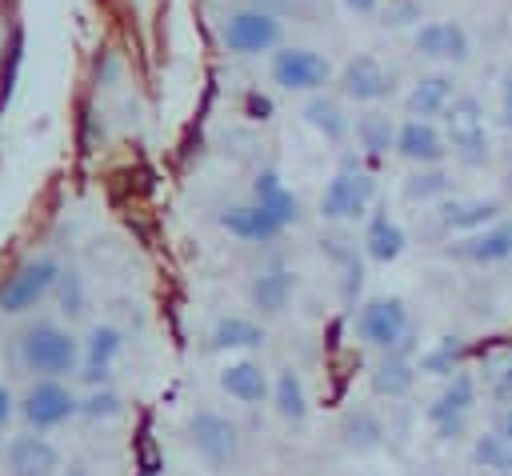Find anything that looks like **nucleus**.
Returning <instances> with one entry per match:
<instances>
[{
  "label": "nucleus",
  "mask_w": 512,
  "mask_h": 476,
  "mask_svg": "<svg viewBox=\"0 0 512 476\" xmlns=\"http://www.w3.org/2000/svg\"><path fill=\"white\" fill-rule=\"evenodd\" d=\"M80 340L56 324V320H36L20 332V364L32 372V376H72L80 372Z\"/></svg>",
  "instance_id": "nucleus-1"
},
{
  "label": "nucleus",
  "mask_w": 512,
  "mask_h": 476,
  "mask_svg": "<svg viewBox=\"0 0 512 476\" xmlns=\"http://www.w3.org/2000/svg\"><path fill=\"white\" fill-rule=\"evenodd\" d=\"M184 440L208 472H224L240 460V428L216 408H196L184 420Z\"/></svg>",
  "instance_id": "nucleus-2"
},
{
  "label": "nucleus",
  "mask_w": 512,
  "mask_h": 476,
  "mask_svg": "<svg viewBox=\"0 0 512 476\" xmlns=\"http://www.w3.org/2000/svg\"><path fill=\"white\" fill-rule=\"evenodd\" d=\"M372 200H376V180L360 168V160L352 152H344L340 168L332 172V180L320 192V216L324 220H336V224L364 220L368 208H372Z\"/></svg>",
  "instance_id": "nucleus-3"
},
{
  "label": "nucleus",
  "mask_w": 512,
  "mask_h": 476,
  "mask_svg": "<svg viewBox=\"0 0 512 476\" xmlns=\"http://www.w3.org/2000/svg\"><path fill=\"white\" fill-rule=\"evenodd\" d=\"M444 136L460 164L480 168L488 160V132H484V104L476 96H456L444 108Z\"/></svg>",
  "instance_id": "nucleus-4"
},
{
  "label": "nucleus",
  "mask_w": 512,
  "mask_h": 476,
  "mask_svg": "<svg viewBox=\"0 0 512 476\" xmlns=\"http://www.w3.org/2000/svg\"><path fill=\"white\" fill-rule=\"evenodd\" d=\"M20 416L28 428L48 432V428H60L72 416H80V396L60 376H36L32 388L20 396Z\"/></svg>",
  "instance_id": "nucleus-5"
},
{
  "label": "nucleus",
  "mask_w": 512,
  "mask_h": 476,
  "mask_svg": "<svg viewBox=\"0 0 512 476\" xmlns=\"http://www.w3.org/2000/svg\"><path fill=\"white\" fill-rule=\"evenodd\" d=\"M408 332H412V320L400 296H372L356 308V336L376 352L400 348Z\"/></svg>",
  "instance_id": "nucleus-6"
},
{
  "label": "nucleus",
  "mask_w": 512,
  "mask_h": 476,
  "mask_svg": "<svg viewBox=\"0 0 512 476\" xmlns=\"http://www.w3.org/2000/svg\"><path fill=\"white\" fill-rule=\"evenodd\" d=\"M60 264L52 260V256H32V260H24L12 276H4V284H0V312H8V316H20V312H32L52 288H56V280H60Z\"/></svg>",
  "instance_id": "nucleus-7"
},
{
  "label": "nucleus",
  "mask_w": 512,
  "mask_h": 476,
  "mask_svg": "<svg viewBox=\"0 0 512 476\" xmlns=\"http://www.w3.org/2000/svg\"><path fill=\"white\" fill-rule=\"evenodd\" d=\"M220 44L232 56H260V52H276L280 48V20L264 8H240L232 16H224L220 24Z\"/></svg>",
  "instance_id": "nucleus-8"
},
{
  "label": "nucleus",
  "mask_w": 512,
  "mask_h": 476,
  "mask_svg": "<svg viewBox=\"0 0 512 476\" xmlns=\"http://www.w3.org/2000/svg\"><path fill=\"white\" fill-rule=\"evenodd\" d=\"M268 72H272V84H280L284 92H320L324 84H332V60L312 52V48H276L272 60H268Z\"/></svg>",
  "instance_id": "nucleus-9"
},
{
  "label": "nucleus",
  "mask_w": 512,
  "mask_h": 476,
  "mask_svg": "<svg viewBox=\"0 0 512 476\" xmlns=\"http://www.w3.org/2000/svg\"><path fill=\"white\" fill-rule=\"evenodd\" d=\"M472 404H476V380H472V372L456 368L452 376H444V388L436 392V400L428 404L424 416H428V424L436 428L440 440H456L464 432V420H468Z\"/></svg>",
  "instance_id": "nucleus-10"
},
{
  "label": "nucleus",
  "mask_w": 512,
  "mask_h": 476,
  "mask_svg": "<svg viewBox=\"0 0 512 476\" xmlns=\"http://www.w3.org/2000/svg\"><path fill=\"white\" fill-rule=\"evenodd\" d=\"M392 72L372 56V52H356L344 68H340V92L348 100H360V104H376L384 96H392Z\"/></svg>",
  "instance_id": "nucleus-11"
},
{
  "label": "nucleus",
  "mask_w": 512,
  "mask_h": 476,
  "mask_svg": "<svg viewBox=\"0 0 512 476\" xmlns=\"http://www.w3.org/2000/svg\"><path fill=\"white\" fill-rule=\"evenodd\" d=\"M4 468H8V476H56L60 472V452H56L52 440L36 436V428H32V432L12 436L4 444Z\"/></svg>",
  "instance_id": "nucleus-12"
},
{
  "label": "nucleus",
  "mask_w": 512,
  "mask_h": 476,
  "mask_svg": "<svg viewBox=\"0 0 512 476\" xmlns=\"http://www.w3.org/2000/svg\"><path fill=\"white\" fill-rule=\"evenodd\" d=\"M412 48L428 60H452V64H464L468 52H472V40L464 32L460 20H424L416 32H412Z\"/></svg>",
  "instance_id": "nucleus-13"
},
{
  "label": "nucleus",
  "mask_w": 512,
  "mask_h": 476,
  "mask_svg": "<svg viewBox=\"0 0 512 476\" xmlns=\"http://www.w3.org/2000/svg\"><path fill=\"white\" fill-rule=\"evenodd\" d=\"M448 136L436 128V120H420L408 116L396 128V156H404L408 164H440L448 156Z\"/></svg>",
  "instance_id": "nucleus-14"
},
{
  "label": "nucleus",
  "mask_w": 512,
  "mask_h": 476,
  "mask_svg": "<svg viewBox=\"0 0 512 476\" xmlns=\"http://www.w3.org/2000/svg\"><path fill=\"white\" fill-rule=\"evenodd\" d=\"M220 228H224L228 236L244 240V244H272V240L284 232V224H280L264 204H256V200L228 204V208L220 212Z\"/></svg>",
  "instance_id": "nucleus-15"
},
{
  "label": "nucleus",
  "mask_w": 512,
  "mask_h": 476,
  "mask_svg": "<svg viewBox=\"0 0 512 476\" xmlns=\"http://www.w3.org/2000/svg\"><path fill=\"white\" fill-rule=\"evenodd\" d=\"M120 348H124V336H120L116 324H92V332L84 340V356H80V372L76 376L88 388L108 384L112 380V360L120 356Z\"/></svg>",
  "instance_id": "nucleus-16"
},
{
  "label": "nucleus",
  "mask_w": 512,
  "mask_h": 476,
  "mask_svg": "<svg viewBox=\"0 0 512 476\" xmlns=\"http://www.w3.org/2000/svg\"><path fill=\"white\" fill-rule=\"evenodd\" d=\"M452 256H460L468 264H480V268L512 260V220H492L488 228L460 236L452 244Z\"/></svg>",
  "instance_id": "nucleus-17"
},
{
  "label": "nucleus",
  "mask_w": 512,
  "mask_h": 476,
  "mask_svg": "<svg viewBox=\"0 0 512 476\" xmlns=\"http://www.w3.org/2000/svg\"><path fill=\"white\" fill-rule=\"evenodd\" d=\"M296 296V272L284 264H268L248 280V304L260 316H280Z\"/></svg>",
  "instance_id": "nucleus-18"
},
{
  "label": "nucleus",
  "mask_w": 512,
  "mask_h": 476,
  "mask_svg": "<svg viewBox=\"0 0 512 476\" xmlns=\"http://www.w3.org/2000/svg\"><path fill=\"white\" fill-rule=\"evenodd\" d=\"M220 388L236 404H244V408H256V404L272 400V376H268V368L260 360H232V364H224L220 368Z\"/></svg>",
  "instance_id": "nucleus-19"
},
{
  "label": "nucleus",
  "mask_w": 512,
  "mask_h": 476,
  "mask_svg": "<svg viewBox=\"0 0 512 476\" xmlns=\"http://www.w3.org/2000/svg\"><path fill=\"white\" fill-rule=\"evenodd\" d=\"M416 372H420V368H416L412 352L392 348V352H380L376 364L368 368V388H372L376 396H384V400H400V396L412 392Z\"/></svg>",
  "instance_id": "nucleus-20"
},
{
  "label": "nucleus",
  "mask_w": 512,
  "mask_h": 476,
  "mask_svg": "<svg viewBox=\"0 0 512 476\" xmlns=\"http://www.w3.org/2000/svg\"><path fill=\"white\" fill-rule=\"evenodd\" d=\"M436 220H440L444 232L468 236V232H480V228H488L492 220H500V200H480V196H472V200H448V196H444Z\"/></svg>",
  "instance_id": "nucleus-21"
},
{
  "label": "nucleus",
  "mask_w": 512,
  "mask_h": 476,
  "mask_svg": "<svg viewBox=\"0 0 512 476\" xmlns=\"http://www.w3.org/2000/svg\"><path fill=\"white\" fill-rule=\"evenodd\" d=\"M364 256L372 260V264H392V260H400V252H404V228L384 212V208H376V212H368V224H364Z\"/></svg>",
  "instance_id": "nucleus-22"
},
{
  "label": "nucleus",
  "mask_w": 512,
  "mask_h": 476,
  "mask_svg": "<svg viewBox=\"0 0 512 476\" xmlns=\"http://www.w3.org/2000/svg\"><path fill=\"white\" fill-rule=\"evenodd\" d=\"M452 100H456V84H452V76L432 72V76H420V80L408 88L404 108H408V116L432 120V116H444V108H448Z\"/></svg>",
  "instance_id": "nucleus-23"
},
{
  "label": "nucleus",
  "mask_w": 512,
  "mask_h": 476,
  "mask_svg": "<svg viewBox=\"0 0 512 476\" xmlns=\"http://www.w3.org/2000/svg\"><path fill=\"white\" fill-rule=\"evenodd\" d=\"M252 200L264 204L284 228H292V224L300 220V200H296V192L284 188L280 172H272V168H260V172H256V180H252Z\"/></svg>",
  "instance_id": "nucleus-24"
},
{
  "label": "nucleus",
  "mask_w": 512,
  "mask_h": 476,
  "mask_svg": "<svg viewBox=\"0 0 512 476\" xmlns=\"http://www.w3.org/2000/svg\"><path fill=\"white\" fill-rule=\"evenodd\" d=\"M268 336H264V324L248 320V316H220L208 332V348L212 352H248V348H260Z\"/></svg>",
  "instance_id": "nucleus-25"
},
{
  "label": "nucleus",
  "mask_w": 512,
  "mask_h": 476,
  "mask_svg": "<svg viewBox=\"0 0 512 476\" xmlns=\"http://www.w3.org/2000/svg\"><path fill=\"white\" fill-rule=\"evenodd\" d=\"M320 248H324V256L340 268V300H344V304H356L360 284H364V260H360L356 244H348L344 236H328V240H320Z\"/></svg>",
  "instance_id": "nucleus-26"
},
{
  "label": "nucleus",
  "mask_w": 512,
  "mask_h": 476,
  "mask_svg": "<svg viewBox=\"0 0 512 476\" xmlns=\"http://www.w3.org/2000/svg\"><path fill=\"white\" fill-rule=\"evenodd\" d=\"M272 408L292 424H300L308 416V388H304V376L292 364L272 376Z\"/></svg>",
  "instance_id": "nucleus-27"
},
{
  "label": "nucleus",
  "mask_w": 512,
  "mask_h": 476,
  "mask_svg": "<svg viewBox=\"0 0 512 476\" xmlns=\"http://www.w3.org/2000/svg\"><path fill=\"white\" fill-rule=\"evenodd\" d=\"M340 436H344V448H352V452H376L388 432H384V420L372 408H356V412L344 416Z\"/></svg>",
  "instance_id": "nucleus-28"
},
{
  "label": "nucleus",
  "mask_w": 512,
  "mask_h": 476,
  "mask_svg": "<svg viewBox=\"0 0 512 476\" xmlns=\"http://www.w3.org/2000/svg\"><path fill=\"white\" fill-rule=\"evenodd\" d=\"M396 128L400 124H392L384 112H364L352 132H356V144L364 156H388V152H396Z\"/></svg>",
  "instance_id": "nucleus-29"
},
{
  "label": "nucleus",
  "mask_w": 512,
  "mask_h": 476,
  "mask_svg": "<svg viewBox=\"0 0 512 476\" xmlns=\"http://www.w3.org/2000/svg\"><path fill=\"white\" fill-rule=\"evenodd\" d=\"M472 468H480L488 476H512V440L500 428L476 436V444H472Z\"/></svg>",
  "instance_id": "nucleus-30"
},
{
  "label": "nucleus",
  "mask_w": 512,
  "mask_h": 476,
  "mask_svg": "<svg viewBox=\"0 0 512 476\" xmlns=\"http://www.w3.org/2000/svg\"><path fill=\"white\" fill-rule=\"evenodd\" d=\"M304 120H308L324 140H344V136L352 132L344 108H340L332 96H320V92H312V100L304 104Z\"/></svg>",
  "instance_id": "nucleus-31"
},
{
  "label": "nucleus",
  "mask_w": 512,
  "mask_h": 476,
  "mask_svg": "<svg viewBox=\"0 0 512 476\" xmlns=\"http://www.w3.org/2000/svg\"><path fill=\"white\" fill-rule=\"evenodd\" d=\"M452 188V176L440 168V164H420L412 176H404V200L412 204H428V200H444Z\"/></svg>",
  "instance_id": "nucleus-32"
},
{
  "label": "nucleus",
  "mask_w": 512,
  "mask_h": 476,
  "mask_svg": "<svg viewBox=\"0 0 512 476\" xmlns=\"http://www.w3.org/2000/svg\"><path fill=\"white\" fill-rule=\"evenodd\" d=\"M460 360H464V340L460 336H444L440 344H432L428 352H420L416 368L428 372V376H452L460 368Z\"/></svg>",
  "instance_id": "nucleus-33"
},
{
  "label": "nucleus",
  "mask_w": 512,
  "mask_h": 476,
  "mask_svg": "<svg viewBox=\"0 0 512 476\" xmlns=\"http://www.w3.org/2000/svg\"><path fill=\"white\" fill-rule=\"evenodd\" d=\"M56 304H60V316L64 320H80L88 312V292H84V276L76 268H64L60 280H56Z\"/></svg>",
  "instance_id": "nucleus-34"
},
{
  "label": "nucleus",
  "mask_w": 512,
  "mask_h": 476,
  "mask_svg": "<svg viewBox=\"0 0 512 476\" xmlns=\"http://www.w3.org/2000/svg\"><path fill=\"white\" fill-rule=\"evenodd\" d=\"M120 412H124V404L108 384L88 388V396H80V416H88V420H112Z\"/></svg>",
  "instance_id": "nucleus-35"
},
{
  "label": "nucleus",
  "mask_w": 512,
  "mask_h": 476,
  "mask_svg": "<svg viewBox=\"0 0 512 476\" xmlns=\"http://www.w3.org/2000/svg\"><path fill=\"white\" fill-rule=\"evenodd\" d=\"M492 396H496L504 408H512V360L496 372V380H492Z\"/></svg>",
  "instance_id": "nucleus-36"
},
{
  "label": "nucleus",
  "mask_w": 512,
  "mask_h": 476,
  "mask_svg": "<svg viewBox=\"0 0 512 476\" xmlns=\"http://www.w3.org/2000/svg\"><path fill=\"white\" fill-rule=\"evenodd\" d=\"M500 124L512 132V68L500 76Z\"/></svg>",
  "instance_id": "nucleus-37"
},
{
  "label": "nucleus",
  "mask_w": 512,
  "mask_h": 476,
  "mask_svg": "<svg viewBox=\"0 0 512 476\" xmlns=\"http://www.w3.org/2000/svg\"><path fill=\"white\" fill-rule=\"evenodd\" d=\"M16 412H20V404H16V400H12V392L0 384V428H4V424H8Z\"/></svg>",
  "instance_id": "nucleus-38"
},
{
  "label": "nucleus",
  "mask_w": 512,
  "mask_h": 476,
  "mask_svg": "<svg viewBox=\"0 0 512 476\" xmlns=\"http://www.w3.org/2000/svg\"><path fill=\"white\" fill-rule=\"evenodd\" d=\"M348 12H356V16H368V12H376L380 8V0H340Z\"/></svg>",
  "instance_id": "nucleus-39"
},
{
  "label": "nucleus",
  "mask_w": 512,
  "mask_h": 476,
  "mask_svg": "<svg viewBox=\"0 0 512 476\" xmlns=\"http://www.w3.org/2000/svg\"><path fill=\"white\" fill-rule=\"evenodd\" d=\"M248 108H252V116H260V120H264V116H268V112H272V104H268V100H264V96H256V92H252V96H248Z\"/></svg>",
  "instance_id": "nucleus-40"
},
{
  "label": "nucleus",
  "mask_w": 512,
  "mask_h": 476,
  "mask_svg": "<svg viewBox=\"0 0 512 476\" xmlns=\"http://www.w3.org/2000/svg\"><path fill=\"white\" fill-rule=\"evenodd\" d=\"M60 476H92V472H88V464H80V460H72V464H68V468L60 472Z\"/></svg>",
  "instance_id": "nucleus-41"
},
{
  "label": "nucleus",
  "mask_w": 512,
  "mask_h": 476,
  "mask_svg": "<svg viewBox=\"0 0 512 476\" xmlns=\"http://www.w3.org/2000/svg\"><path fill=\"white\" fill-rule=\"evenodd\" d=\"M496 428H500V432L512 440V408H504V412H500V424H496Z\"/></svg>",
  "instance_id": "nucleus-42"
}]
</instances>
